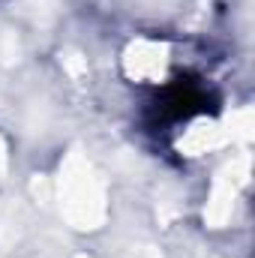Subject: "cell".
<instances>
[{
	"label": "cell",
	"instance_id": "obj_1",
	"mask_svg": "<svg viewBox=\"0 0 255 258\" xmlns=\"http://www.w3.org/2000/svg\"><path fill=\"white\" fill-rule=\"evenodd\" d=\"M207 105V93L195 84H174L165 90V96L159 99L156 111L159 117H168V120H180V117H189L195 111H204Z\"/></svg>",
	"mask_w": 255,
	"mask_h": 258
}]
</instances>
